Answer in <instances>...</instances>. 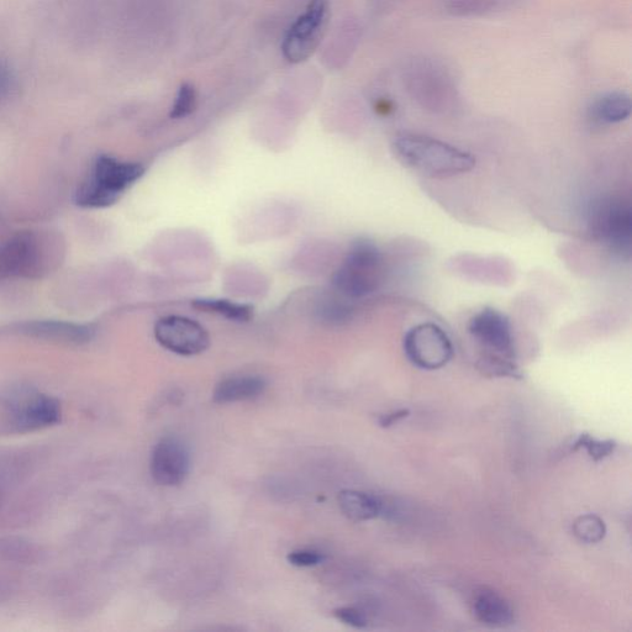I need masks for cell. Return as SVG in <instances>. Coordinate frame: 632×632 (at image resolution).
Listing matches in <instances>:
<instances>
[{
  "label": "cell",
  "mask_w": 632,
  "mask_h": 632,
  "mask_svg": "<svg viewBox=\"0 0 632 632\" xmlns=\"http://www.w3.org/2000/svg\"><path fill=\"white\" fill-rule=\"evenodd\" d=\"M393 151L405 167L430 178L462 175L476 166V158L470 152L421 134L402 133L395 136Z\"/></svg>",
  "instance_id": "obj_1"
},
{
  "label": "cell",
  "mask_w": 632,
  "mask_h": 632,
  "mask_svg": "<svg viewBox=\"0 0 632 632\" xmlns=\"http://www.w3.org/2000/svg\"><path fill=\"white\" fill-rule=\"evenodd\" d=\"M384 273V258L375 242L358 239L335 272L334 287L347 298H365L381 287Z\"/></svg>",
  "instance_id": "obj_2"
},
{
  "label": "cell",
  "mask_w": 632,
  "mask_h": 632,
  "mask_svg": "<svg viewBox=\"0 0 632 632\" xmlns=\"http://www.w3.org/2000/svg\"><path fill=\"white\" fill-rule=\"evenodd\" d=\"M138 163L120 162L113 157H99L91 176L76 193V202L84 208H105L114 204L126 189L144 175Z\"/></svg>",
  "instance_id": "obj_3"
},
{
  "label": "cell",
  "mask_w": 632,
  "mask_h": 632,
  "mask_svg": "<svg viewBox=\"0 0 632 632\" xmlns=\"http://www.w3.org/2000/svg\"><path fill=\"white\" fill-rule=\"evenodd\" d=\"M589 233L620 256H630L632 210L624 199L604 197L595 200L587 212Z\"/></svg>",
  "instance_id": "obj_4"
},
{
  "label": "cell",
  "mask_w": 632,
  "mask_h": 632,
  "mask_svg": "<svg viewBox=\"0 0 632 632\" xmlns=\"http://www.w3.org/2000/svg\"><path fill=\"white\" fill-rule=\"evenodd\" d=\"M408 91L423 107L445 112L456 99V88L444 67L431 60L415 61L404 79Z\"/></svg>",
  "instance_id": "obj_5"
},
{
  "label": "cell",
  "mask_w": 632,
  "mask_h": 632,
  "mask_svg": "<svg viewBox=\"0 0 632 632\" xmlns=\"http://www.w3.org/2000/svg\"><path fill=\"white\" fill-rule=\"evenodd\" d=\"M403 350L413 366L425 371L445 367L454 357V345L444 329L434 323H421L407 331Z\"/></svg>",
  "instance_id": "obj_6"
},
{
  "label": "cell",
  "mask_w": 632,
  "mask_h": 632,
  "mask_svg": "<svg viewBox=\"0 0 632 632\" xmlns=\"http://www.w3.org/2000/svg\"><path fill=\"white\" fill-rule=\"evenodd\" d=\"M329 17V0H310L305 13L289 28L283 40L284 59L291 63L307 61L318 49Z\"/></svg>",
  "instance_id": "obj_7"
},
{
  "label": "cell",
  "mask_w": 632,
  "mask_h": 632,
  "mask_svg": "<svg viewBox=\"0 0 632 632\" xmlns=\"http://www.w3.org/2000/svg\"><path fill=\"white\" fill-rule=\"evenodd\" d=\"M468 333L481 346L483 354L515 360L513 326L508 316L499 310L484 308L474 314L468 323Z\"/></svg>",
  "instance_id": "obj_8"
},
{
  "label": "cell",
  "mask_w": 632,
  "mask_h": 632,
  "mask_svg": "<svg viewBox=\"0 0 632 632\" xmlns=\"http://www.w3.org/2000/svg\"><path fill=\"white\" fill-rule=\"evenodd\" d=\"M155 337L166 350L181 356L203 354L210 345L208 331L186 316L171 315L158 320Z\"/></svg>",
  "instance_id": "obj_9"
},
{
  "label": "cell",
  "mask_w": 632,
  "mask_h": 632,
  "mask_svg": "<svg viewBox=\"0 0 632 632\" xmlns=\"http://www.w3.org/2000/svg\"><path fill=\"white\" fill-rule=\"evenodd\" d=\"M44 252L34 233H19L0 247V281L40 275Z\"/></svg>",
  "instance_id": "obj_10"
},
{
  "label": "cell",
  "mask_w": 632,
  "mask_h": 632,
  "mask_svg": "<svg viewBox=\"0 0 632 632\" xmlns=\"http://www.w3.org/2000/svg\"><path fill=\"white\" fill-rule=\"evenodd\" d=\"M191 470V455L186 444L176 436H166L152 450L150 471L163 487H176L186 481Z\"/></svg>",
  "instance_id": "obj_11"
},
{
  "label": "cell",
  "mask_w": 632,
  "mask_h": 632,
  "mask_svg": "<svg viewBox=\"0 0 632 632\" xmlns=\"http://www.w3.org/2000/svg\"><path fill=\"white\" fill-rule=\"evenodd\" d=\"M61 420V407L56 399L44 394L21 400L13 410L14 425L19 430H38Z\"/></svg>",
  "instance_id": "obj_12"
},
{
  "label": "cell",
  "mask_w": 632,
  "mask_h": 632,
  "mask_svg": "<svg viewBox=\"0 0 632 632\" xmlns=\"http://www.w3.org/2000/svg\"><path fill=\"white\" fill-rule=\"evenodd\" d=\"M472 609L476 619L491 628H505L514 621V610L508 600L488 589L476 594Z\"/></svg>",
  "instance_id": "obj_13"
},
{
  "label": "cell",
  "mask_w": 632,
  "mask_h": 632,
  "mask_svg": "<svg viewBox=\"0 0 632 632\" xmlns=\"http://www.w3.org/2000/svg\"><path fill=\"white\" fill-rule=\"evenodd\" d=\"M265 379L257 376H237L221 381L214 389L213 400L218 404L245 402L265 392Z\"/></svg>",
  "instance_id": "obj_14"
},
{
  "label": "cell",
  "mask_w": 632,
  "mask_h": 632,
  "mask_svg": "<svg viewBox=\"0 0 632 632\" xmlns=\"http://www.w3.org/2000/svg\"><path fill=\"white\" fill-rule=\"evenodd\" d=\"M632 102L628 93L609 92L595 99L589 108V118L600 125L623 123L630 118Z\"/></svg>",
  "instance_id": "obj_15"
},
{
  "label": "cell",
  "mask_w": 632,
  "mask_h": 632,
  "mask_svg": "<svg viewBox=\"0 0 632 632\" xmlns=\"http://www.w3.org/2000/svg\"><path fill=\"white\" fill-rule=\"evenodd\" d=\"M337 500H339L341 512L350 520L368 521L382 515L383 500L376 495L355 491V489H345L340 492Z\"/></svg>",
  "instance_id": "obj_16"
},
{
  "label": "cell",
  "mask_w": 632,
  "mask_h": 632,
  "mask_svg": "<svg viewBox=\"0 0 632 632\" xmlns=\"http://www.w3.org/2000/svg\"><path fill=\"white\" fill-rule=\"evenodd\" d=\"M26 331L42 339L75 342V344L88 342L94 335L91 326L62 323V321H38L26 326Z\"/></svg>",
  "instance_id": "obj_17"
},
{
  "label": "cell",
  "mask_w": 632,
  "mask_h": 632,
  "mask_svg": "<svg viewBox=\"0 0 632 632\" xmlns=\"http://www.w3.org/2000/svg\"><path fill=\"white\" fill-rule=\"evenodd\" d=\"M193 307L200 312L213 313L235 321H249L254 315L250 305L237 304L226 299H196Z\"/></svg>",
  "instance_id": "obj_18"
},
{
  "label": "cell",
  "mask_w": 632,
  "mask_h": 632,
  "mask_svg": "<svg viewBox=\"0 0 632 632\" xmlns=\"http://www.w3.org/2000/svg\"><path fill=\"white\" fill-rule=\"evenodd\" d=\"M478 370L488 377L523 378L515 360L502 356L482 354L477 363Z\"/></svg>",
  "instance_id": "obj_19"
},
{
  "label": "cell",
  "mask_w": 632,
  "mask_h": 632,
  "mask_svg": "<svg viewBox=\"0 0 632 632\" xmlns=\"http://www.w3.org/2000/svg\"><path fill=\"white\" fill-rule=\"evenodd\" d=\"M573 534L586 544H598L607 534V526L597 515L579 516L573 523Z\"/></svg>",
  "instance_id": "obj_20"
},
{
  "label": "cell",
  "mask_w": 632,
  "mask_h": 632,
  "mask_svg": "<svg viewBox=\"0 0 632 632\" xmlns=\"http://www.w3.org/2000/svg\"><path fill=\"white\" fill-rule=\"evenodd\" d=\"M39 551L30 542L15 537L0 540V557L13 562H33Z\"/></svg>",
  "instance_id": "obj_21"
},
{
  "label": "cell",
  "mask_w": 632,
  "mask_h": 632,
  "mask_svg": "<svg viewBox=\"0 0 632 632\" xmlns=\"http://www.w3.org/2000/svg\"><path fill=\"white\" fill-rule=\"evenodd\" d=\"M498 0H447L446 12L454 17H477L494 12Z\"/></svg>",
  "instance_id": "obj_22"
},
{
  "label": "cell",
  "mask_w": 632,
  "mask_h": 632,
  "mask_svg": "<svg viewBox=\"0 0 632 632\" xmlns=\"http://www.w3.org/2000/svg\"><path fill=\"white\" fill-rule=\"evenodd\" d=\"M579 449L586 450L593 461L599 462L613 455L616 449V442L614 440H598L591 435L582 434L571 445V451Z\"/></svg>",
  "instance_id": "obj_23"
},
{
  "label": "cell",
  "mask_w": 632,
  "mask_h": 632,
  "mask_svg": "<svg viewBox=\"0 0 632 632\" xmlns=\"http://www.w3.org/2000/svg\"><path fill=\"white\" fill-rule=\"evenodd\" d=\"M197 107V92L192 84L184 83L177 93L171 110V118L182 119L191 115Z\"/></svg>",
  "instance_id": "obj_24"
},
{
  "label": "cell",
  "mask_w": 632,
  "mask_h": 632,
  "mask_svg": "<svg viewBox=\"0 0 632 632\" xmlns=\"http://www.w3.org/2000/svg\"><path fill=\"white\" fill-rule=\"evenodd\" d=\"M287 560L294 567H314L324 561L323 553L314 550H297L289 553Z\"/></svg>",
  "instance_id": "obj_25"
},
{
  "label": "cell",
  "mask_w": 632,
  "mask_h": 632,
  "mask_svg": "<svg viewBox=\"0 0 632 632\" xmlns=\"http://www.w3.org/2000/svg\"><path fill=\"white\" fill-rule=\"evenodd\" d=\"M334 615L337 620L351 626V628L365 629L368 624L367 616L357 608H339L335 610Z\"/></svg>",
  "instance_id": "obj_26"
},
{
  "label": "cell",
  "mask_w": 632,
  "mask_h": 632,
  "mask_svg": "<svg viewBox=\"0 0 632 632\" xmlns=\"http://www.w3.org/2000/svg\"><path fill=\"white\" fill-rule=\"evenodd\" d=\"M324 319L333 321V323H340L350 318L351 309L342 304H329L321 309Z\"/></svg>",
  "instance_id": "obj_27"
},
{
  "label": "cell",
  "mask_w": 632,
  "mask_h": 632,
  "mask_svg": "<svg viewBox=\"0 0 632 632\" xmlns=\"http://www.w3.org/2000/svg\"><path fill=\"white\" fill-rule=\"evenodd\" d=\"M13 78L7 63L0 60V103L7 100L12 92Z\"/></svg>",
  "instance_id": "obj_28"
},
{
  "label": "cell",
  "mask_w": 632,
  "mask_h": 632,
  "mask_svg": "<svg viewBox=\"0 0 632 632\" xmlns=\"http://www.w3.org/2000/svg\"><path fill=\"white\" fill-rule=\"evenodd\" d=\"M409 414L408 409L394 410V412L379 416L378 424L384 429L392 428V426L399 423L400 420L408 418Z\"/></svg>",
  "instance_id": "obj_29"
},
{
  "label": "cell",
  "mask_w": 632,
  "mask_h": 632,
  "mask_svg": "<svg viewBox=\"0 0 632 632\" xmlns=\"http://www.w3.org/2000/svg\"><path fill=\"white\" fill-rule=\"evenodd\" d=\"M376 109L378 110L379 113L387 115V114L392 112V110H393V103L391 102V100L381 99L377 103Z\"/></svg>",
  "instance_id": "obj_30"
}]
</instances>
